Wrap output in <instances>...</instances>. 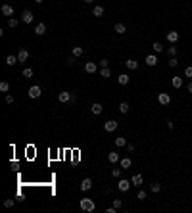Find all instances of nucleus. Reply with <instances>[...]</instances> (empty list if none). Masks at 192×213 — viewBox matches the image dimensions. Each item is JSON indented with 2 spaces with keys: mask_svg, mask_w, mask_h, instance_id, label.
Instances as JSON below:
<instances>
[{
  "mask_svg": "<svg viewBox=\"0 0 192 213\" xmlns=\"http://www.w3.org/2000/svg\"><path fill=\"white\" fill-rule=\"evenodd\" d=\"M79 205H81V209H83V211H89V213H90V211H94V209H96V205H94V202H92L90 198H83V200L79 202Z\"/></svg>",
  "mask_w": 192,
  "mask_h": 213,
  "instance_id": "f257e3e1",
  "label": "nucleus"
},
{
  "mask_svg": "<svg viewBox=\"0 0 192 213\" xmlns=\"http://www.w3.org/2000/svg\"><path fill=\"white\" fill-rule=\"evenodd\" d=\"M71 100L75 102V94H71V92H67V90H61L60 94H58V102H61V104L71 102Z\"/></svg>",
  "mask_w": 192,
  "mask_h": 213,
  "instance_id": "f03ea898",
  "label": "nucleus"
},
{
  "mask_svg": "<svg viewBox=\"0 0 192 213\" xmlns=\"http://www.w3.org/2000/svg\"><path fill=\"white\" fill-rule=\"evenodd\" d=\"M131 180H127V179H119V183H117V188L119 192H129V188H131Z\"/></svg>",
  "mask_w": 192,
  "mask_h": 213,
  "instance_id": "7ed1b4c3",
  "label": "nucleus"
},
{
  "mask_svg": "<svg viewBox=\"0 0 192 213\" xmlns=\"http://www.w3.org/2000/svg\"><path fill=\"white\" fill-rule=\"evenodd\" d=\"M27 94H29V98H39L40 94H42V88H40L39 85H33V86L29 88V92H27Z\"/></svg>",
  "mask_w": 192,
  "mask_h": 213,
  "instance_id": "20e7f679",
  "label": "nucleus"
},
{
  "mask_svg": "<svg viewBox=\"0 0 192 213\" xmlns=\"http://www.w3.org/2000/svg\"><path fill=\"white\" fill-rule=\"evenodd\" d=\"M158 102L162 104V106H169V104H171V96L167 94V92H159V94H158Z\"/></svg>",
  "mask_w": 192,
  "mask_h": 213,
  "instance_id": "39448f33",
  "label": "nucleus"
},
{
  "mask_svg": "<svg viewBox=\"0 0 192 213\" xmlns=\"http://www.w3.org/2000/svg\"><path fill=\"white\" fill-rule=\"evenodd\" d=\"M115 129H117V121H115V119H110V121L104 123V131H106V133H113Z\"/></svg>",
  "mask_w": 192,
  "mask_h": 213,
  "instance_id": "423d86ee",
  "label": "nucleus"
},
{
  "mask_svg": "<svg viewBox=\"0 0 192 213\" xmlns=\"http://www.w3.org/2000/svg\"><path fill=\"white\" fill-rule=\"evenodd\" d=\"M33 19H35L33 12H31V10H23V14H21V21H23V23H31Z\"/></svg>",
  "mask_w": 192,
  "mask_h": 213,
  "instance_id": "0eeeda50",
  "label": "nucleus"
},
{
  "mask_svg": "<svg viewBox=\"0 0 192 213\" xmlns=\"http://www.w3.org/2000/svg\"><path fill=\"white\" fill-rule=\"evenodd\" d=\"M27 58H29V50L27 48H21L17 52V60H19V64H25L27 61Z\"/></svg>",
  "mask_w": 192,
  "mask_h": 213,
  "instance_id": "6e6552de",
  "label": "nucleus"
},
{
  "mask_svg": "<svg viewBox=\"0 0 192 213\" xmlns=\"http://www.w3.org/2000/svg\"><path fill=\"white\" fill-rule=\"evenodd\" d=\"M85 71L89 75H92V73H96V71H98V65L94 64V61H87V64H85Z\"/></svg>",
  "mask_w": 192,
  "mask_h": 213,
  "instance_id": "1a4fd4ad",
  "label": "nucleus"
},
{
  "mask_svg": "<svg viewBox=\"0 0 192 213\" xmlns=\"http://www.w3.org/2000/svg\"><path fill=\"white\" fill-rule=\"evenodd\" d=\"M79 188H81L83 192H89V190L92 188V180H90V179H83L81 184H79Z\"/></svg>",
  "mask_w": 192,
  "mask_h": 213,
  "instance_id": "9d476101",
  "label": "nucleus"
},
{
  "mask_svg": "<svg viewBox=\"0 0 192 213\" xmlns=\"http://www.w3.org/2000/svg\"><path fill=\"white\" fill-rule=\"evenodd\" d=\"M144 61H146L148 67H154V65H158V56H156V54H148Z\"/></svg>",
  "mask_w": 192,
  "mask_h": 213,
  "instance_id": "9b49d317",
  "label": "nucleus"
},
{
  "mask_svg": "<svg viewBox=\"0 0 192 213\" xmlns=\"http://www.w3.org/2000/svg\"><path fill=\"white\" fill-rule=\"evenodd\" d=\"M167 40L175 44V42L179 40V31H169V33H167Z\"/></svg>",
  "mask_w": 192,
  "mask_h": 213,
  "instance_id": "f8f14e48",
  "label": "nucleus"
},
{
  "mask_svg": "<svg viewBox=\"0 0 192 213\" xmlns=\"http://www.w3.org/2000/svg\"><path fill=\"white\" fill-rule=\"evenodd\" d=\"M125 65H127V69H131V71H137L138 69V61L137 60H127Z\"/></svg>",
  "mask_w": 192,
  "mask_h": 213,
  "instance_id": "ddd939ff",
  "label": "nucleus"
},
{
  "mask_svg": "<svg viewBox=\"0 0 192 213\" xmlns=\"http://www.w3.org/2000/svg\"><path fill=\"white\" fill-rule=\"evenodd\" d=\"M2 14L8 15V17H12V15H14V6H10V4H4V6H2Z\"/></svg>",
  "mask_w": 192,
  "mask_h": 213,
  "instance_id": "4468645a",
  "label": "nucleus"
},
{
  "mask_svg": "<svg viewBox=\"0 0 192 213\" xmlns=\"http://www.w3.org/2000/svg\"><path fill=\"white\" fill-rule=\"evenodd\" d=\"M113 31H115L117 35H123V33H127V27L123 23H115V25H113Z\"/></svg>",
  "mask_w": 192,
  "mask_h": 213,
  "instance_id": "2eb2a0df",
  "label": "nucleus"
},
{
  "mask_svg": "<svg viewBox=\"0 0 192 213\" xmlns=\"http://www.w3.org/2000/svg\"><path fill=\"white\" fill-rule=\"evenodd\" d=\"M171 85H173V88H181L183 86V77H173V79H171Z\"/></svg>",
  "mask_w": 192,
  "mask_h": 213,
  "instance_id": "dca6fc26",
  "label": "nucleus"
},
{
  "mask_svg": "<svg viewBox=\"0 0 192 213\" xmlns=\"http://www.w3.org/2000/svg\"><path fill=\"white\" fill-rule=\"evenodd\" d=\"M44 33H46V25H44V23H39L37 27H35V35H39V37H42Z\"/></svg>",
  "mask_w": 192,
  "mask_h": 213,
  "instance_id": "f3484780",
  "label": "nucleus"
},
{
  "mask_svg": "<svg viewBox=\"0 0 192 213\" xmlns=\"http://www.w3.org/2000/svg\"><path fill=\"white\" fill-rule=\"evenodd\" d=\"M90 110H92V113H94V115H98V113H102L104 106H102V104H98V102H94V104L90 106Z\"/></svg>",
  "mask_w": 192,
  "mask_h": 213,
  "instance_id": "a211bd4d",
  "label": "nucleus"
},
{
  "mask_svg": "<svg viewBox=\"0 0 192 213\" xmlns=\"http://www.w3.org/2000/svg\"><path fill=\"white\" fill-rule=\"evenodd\" d=\"M92 15H94V17H102L104 15V6H94L92 8Z\"/></svg>",
  "mask_w": 192,
  "mask_h": 213,
  "instance_id": "6ab92c4d",
  "label": "nucleus"
},
{
  "mask_svg": "<svg viewBox=\"0 0 192 213\" xmlns=\"http://www.w3.org/2000/svg\"><path fill=\"white\" fill-rule=\"evenodd\" d=\"M15 64H19V60H17V56H6V65H15Z\"/></svg>",
  "mask_w": 192,
  "mask_h": 213,
  "instance_id": "aec40b11",
  "label": "nucleus"
},
{
  "mask_svg": "<svg viewBox=\"0 0 192 213\" xmlns=\"http://www.w3.org/2000/svg\"><path fill=\"white\" fill-rule=\"evenodd\" d=\"M142 180H144V179H142V175H138V173H137V175H133L131 183H133L134 186H140V184H142Z\"/></svg>",
  "mask_w": 192,
  "mask_h": 213,
  "instance_id": "412c9836",
  "label": "nucleus"
},
{
  "mask_svg": "<svg viewBox=\"0 0 192 213\" xmlns=\"http://www.w3.org/2000/svg\"><path fill=\"white\" fill-rule=\"evenodd\" d=\"M108 161H110V163H117L119 161V154L117 152H110V154H108Z\"/></svg>",
  "mask_w": 192,
  "mask_h": 213,
  "instance_id": "4be33fe9",
  "label": "nucleus"
},
{
  "mask_svg": "<svg viewBox=\"0 0 192 213\" xmlns=\"http://www.w3.org/2000/svg\"><path fill=\"white\" fill-rule=\"evenodd\" d=\"M113 142H115V146H117V148H123V146H127V138H123V136H117L115 140H113Z\"/></svg>",
  "mask_w": 192,
  "mask_h": 213,
  "instance_id": "5701e85b",
  "label": "nucleus"
},
{
  "mask_svg": "<svg viewBox=\"0 0 192 213\" xmlns=\"http://www.w3.org/2000/svg\"><path fill=\"white\" fill-rule=\"evenodd\" d=\"M117 81H119V85L125 86V85H129V75H127V73H121V75L117 77Z\"/></svg>",
  "mask_w": 192,
  "mask_h": 213,
  "instance_id": "b1692460",
  "label": "nucleus"
},
{
  "mask_svg": "<svg viewBox=\"0 0 192 213\" xmlns=\"http://www.w3.org/2000/svg\"><path fill=\"white\" fill-rule=\"evenodd\" d=\"M152 48H154V52H156V54H159V52H163V50H165V46H163L162 42H158V40H156V42L152 44Z\"/></svg>",
  "mask_w": 192,
  "mask_h": 213,
  "instance_id": "393cba45",
  "label": "nucleus"
},
{
  "mask_svg": "<svg viewBox=\"0 0 192 213\" xmlns=\"http://www.w3.org/2000/svg\"><path fill=\"white\" fill-rule=\"evenodd\" d=\"M119 165H121V169H129V167H131V159H129V158L119 159Z\"/></svg>",
  "mask_w": 192,
  "mask_h": 213,
  "instance_id": "a878e982",
  "label": "nucleus"
},
{
  "mask_svg": "<svg viewBox=\"0 0 192 213\" xmlns=\"http://www.w3.org/2000/svg\"><path fill=\"white\" fill-rule=\"evenodd\" d=\"M110 75H112L110 67H100V77H104V79H108Z\"/></svg>",
  "mask_w": 192,
  "mask_h": 213,
  "instance_id": "bb28decb",
  "label": "nucleus"
},
{
  "mask_svg": "<svg viewBox=\"0 0 192 213\" xmlns=\"http://www.w3.org/2000/svg\"><path fill=\"white\" fill-rule=\"evenodd\" d=\"M167 54L171 56V58H175V56L179 54V48H177V46H169V48H167Z\"/></svg>",
  "mask_w": 192,
  "mask_h": 213,
  "instance_id": "cd10ccee",
  "label": "nucleus"
},
{
  "mask_svg": "<svg viewBox=\"0 0 192 213\" xmlns=\"http://www.w3.org/2000/svg\"><path fill=\"white\" fill-rule=\"evenodd\" d=\"M150 190H152L154 194H158V192L162 190V184H159V183H152V184H150Z\"/></svg>",
  "mask_w": 192,
  "mask_h": 213,
  "instance_id": "c85d7f7f",
  "label": "nucleus"
},
{
  "mask_svg": "<svg viewBox=\"0 0 192 213\" xmlns=\"http://www.w3.org/2000/svg\"><path fill=\"white\" fill-rule=\"evenodd\" d=\"M83 56V48L81 46H73V58H81Z\"/></svg>",
  "mask_w": 192,
  "mask_h": 213,
  "instance_id": "c756f323",
  "label": "nucleus"
},
{
  "mask_svg": "<svg viewBox=\"0 0 192 213\" xmlns=\"http://www.w3.org/2000/svg\"><path fill=\"white\" fill-rule=\"evenodd\" d=\"M129 108H131V106H129L127 102H121V104H119V111H121V113H127Z\"/></svg>",
  "mask_w": 192,
  "mask_h": 213,
  "instance_id": "7c9ffc66",
  "label": "nucleus"
},
{
  "mask_svg": "<svg viewBox=\"0 0 192 213\" xmlns=\"http://www.w3.org/2000/svg\"><path fill=\"white\" fill-rule=\"evenodd\" d=\"M17 23H19V21H17V19H15V17H8V27H10V29L17 27Z\"/></svg>",
  "mask_w": 192,
  "mask_h": 213,
  "instance_id": "2f4dec72",
  "label": "nucleus"
},
{
  "mask_svg": "<svg viewBox=\"0 0 192 213\" xmlns=\"http://www.w3.org/2000/svg\"><path fill=\"white\" fill-rule=\"evenodd\" d=\"M8 90H10V85L6 81H2V83H0V92H8Z\"/></svg>",
  "mask_w": 192,
  "mask_h": 213,
  "instance_id": "473e14b6",
  "label": "nucleus"
},
{
  "mask_svg": "<svg viewBox=\"0 0 192 213\" xmlns=\"http://www.w3.org/2000/svg\"><path fill=\"white\" fill-rule=\"evenodd\" d=\"M146 196H148V194H146V190H138L137 200H140V202H142V200H146Z\"/></svg>",
  "mask_w": 192,
  "mask_h": 213,
  "instance_id": "72a5a7b5",
  "label": "nucleus"
},
{
  "mask_svg": "<svg viewBox=\"0 0 192 213\" xmlns=\"http://www.w3.org/2000/svg\"><path fill=\"white\" fill-rule=\"evenodd\" d=\"M23 77L31 79V77H33V69H31V67H25V69H23Z\"/></svg>",
  "mask_w": 192,
  "mask_h": 213,
  "instance_id": "f704fd0d",
  "label": "nucleus"
},
{
  "mask_svg": "<svg viewBox=\"0 0 192 213\" xmlns=\"http://www.w3.org/2000/svg\"><path fill=\"white\" fill-rule=\"evenodd\" d=\"M121 171H123V169H112V177L119 179V177H121Z\"/></svg>",
  "mask_w": 192,
  "mask_h": 213,
  "instance_id": "c9c22d12",
  "label": "nucleus"
},
{
  "mask_svg": "<svg viewBox=\"0 0 192 213\" xmlns=\"http://www.w3.org/2000/svg\"><path fill=\"white\" fill-rule=\"evenodd\" d=\"M177 65H179V60L177 58H171L169 60V67H177Z\"/></svg>",
  "mask_w": 192,
  "mask_h": 213,
  "instance_id": "e433bc0d",
  "label": "nucleus"
},
{
  "mask_svg": "<svg viewBox=\"0 0 192 213\" xmlns=\"http://www.w3.org/2000/svg\"><path fill=\"white\" fill-rule=\"evenodd\" d=\"M121 205H123V202H121V200H113V207H115V209H119Z\"/></svg>",
  "mask_w": 192,
  "mask_h": 213,
  "instance_id": "4c0bfd02",
  "label": "nucleus"
},
{
  "mask_svg": "<svg viewBox=\"0 0 192 213\" xmlns=\"http://www.w3.org/2000/svg\"><path fill=\"white\" fill-rule=\"evenodd\" d=\"M184 77H192V67H190V65L184 69Z\"/></svg>",
  "mask_w": 192,
  "mask_h": 213,
  "instance_id": "58836bf2",
  "label": "nucleus"
},
{
  "mask_svg": "<svg viewBox=\"0 0 192 213\" xmlns=\"http://www.w3.org/2000/svg\"><path fill=\"white\" fill-rule=\"evenodd\" d=\"M167 129H169V131H173V129H175V123L171 121V119H167Z\"/></svg>",
  "mask_w": 192,
  "mask_h": 213,
  "instance_id": "ea45409f",
  "label": "nucleus"
},
{
  "mask_svg": "<svg viewBox=\"0 0 192 213\" xmlns=\"http://www.w3.org/2000/svg\"><path fill=\"white\" fill-rule=\"evenodd\" d=\"M6 102L8 104H14V94H6Z\"/></svg>",
  "mask_w": 192,
  "mask_h": 213,
  "instance_id": "a19ab883",
  "label": "nucleus"
},
{
  "mask_svg": "<svg viewBox=\"0 0 192 213\" xmlns=\"http://www.w3.org/2000/svg\"><path fill=\"white\" fill-rule=\"evenodd\" d=\"M108 64H110L108 60H102V61H98V65H100V67H108Z\"/></svg>",
  "mask_w": 192,
  "mask_h": 213,
  "instance_id": "79ce46f5",
  "label": "nucleus"
},
{
  "mask_svg": "<svg viewBox=\"0 0 192 213\" xmlns=\"http://www.w3.org/2000/svg\"><path fill=\"white\" fill-rule=\"evenodd\" d=\"M4 205H6V207H12V205H14V200H4Z\"/></svg>",
  "mask_w": 192,
  "mask_h": 213,
  "instance_id": "37998d69",
  "label": "nucleus"
},
{
  "mask_svg": "<svg viewBox=\"0 0 192 213\" xmlns=\"http://www.w3.org/2000/svg\"><path fill=\"white\" fill-rule=\"evenodd\" d=\"M127 152H134V144H129L127 142Z\"/></svg>",
  "mask_w": 192,
  "mask_h": 213,
  "instance_id": "c03bdc74",
  "label": "nucleus"
},
{
  "mask_svg": "<svg viewBox=\"0 0 192 213\" xmlns=\"http://www.w3.org/2000/svg\"><path fill=\"white\" fill-rule=\"evenodd\" d=\"M115 211H117V209H115V207H113V205H112V207H108V209H106V213H115Z\"/></svg>",
  "mask_w": 192,
  "mask_h": 213,
  "instance_id": "a18cd8bd",
  "label": "nucleus"
},
{
  "mask_svg": "<svg viewBox=\"0 0 192 213\" xmlns=\"http://www.w3.org/2000/svg\"><path fill=\"white\" fill-rule=\"evenodd\" d=\"M73 60H75V58H73V56H71V58H69V60H67V61H65V64H67V65H73V64H75V61H73Z\"/></svg>",
  "mask_w": 192,
  "mask_h": 213,
  "instance_id": "49530a36",
  "label": "nucleus"
},
{
  "mask_svg": "<svg viewBox=\"0 0 192 213\" xmlns=\"http://www.w3.org/2000/svg\"><path fill=\"white\" fill-rule=\"evenodd\" d=\"M186 90H188V92H192V83H188V86H186Z\"/></svg>",
  "mask_w": 192,
  "mask_h": 213,
  "instance_id": "de8ad7c7",
  "label": "nucleus"
},
{
  "mask_svg": "<svg viewBox=\"0 0 192 213\" xmlns=\"http://www.w3.org/2000/svg\"><path fill=\"white\" fill-rule=\"evenodd\" d=\"M35 2H37V4H42V2H44V0H35Z\"/></svg>",
  "mask_w": 192,
  "mask_h": 213,
  "instance_id": "09e8293b",
  "label": "nucleus"
},
{
  "mask_svg": "<svg viewBox=\"0 0 192 213\" xmlns=\"http://www.w3.org/2000/svg\"><path fill=\"white\" fill-rule=\"evenodd\" d=\"M85 2H87V4H92V2H94V0H85Z\"/></svg>",
  "mask_w": 192,
  "mask_h": 213,
  "instance_id": "8fccbe9b",
  "label": "nucleus"
}]
</instances>
